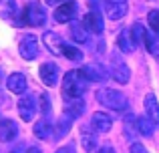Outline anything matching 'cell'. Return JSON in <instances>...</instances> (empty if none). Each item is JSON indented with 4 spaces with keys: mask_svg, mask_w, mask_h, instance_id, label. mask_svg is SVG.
Instances as JSON below:
<instances>
[{
    "mask_svg": "<svg viewBox=\"0 0 159 153\" xmlns=\"http://www.w3.org/2000/svg\"><path fill=\"white\" fill-rule=\"evenodd\" d=\"M18 51H20V56L24 61H32L39 56V38L34 34H24L20 38V44H18Z\"/></svg>",
    "mask_w": 159,
    "mask_h": 153,
    "instance_id": "5",
    "label": "cell"
},
{
    "mask_svg": "<svg viewBox=\"0 0 159 153\" xmlns=\"http://www.w3.org/2000/svg\"><path fill=\"white\" fill-rule=\"evenodd\" d=\"M6 87L10 93H16V95H22L26 91V77L22 73H12L10 77L6 79Z\"/></svg>",
    "mask_w": 159,
    "mask_h": 153,
    "instance_id": "16",
    "label": "cell"
},
{
    "mask_svg": "<svg viewBox=\"0 0 159 153\" xmlns=\"http://www.w3.org/2000/svg\"><path fill=\"white\" fill-rule=\"evenodd\" d=\"M24 153H43V151H40L39 147H34V145H32V147H28V149L24 151Z\"/></svg>",
    "mask_w": 159,
    "mask_h": 153,
    "instance_id": "32",
    "label": "cell"
},
{
    "mask_svg": "<svg viewBox=\"0 0 159 153\" xmlns=\"http://www.w3.org/2000/svg\"><path fill=\"white\" fill-rule=\"evenodd\" d=\"M103 8H105L107 16L111 20H121L129 10L127 0H103Z\"/></svg>",
    "mask_w": 159,
    "mask_h": 153,
    "instance_id": "7",
    "label": "cell"
},
{
    "mask_svg": "<svg viewBox=\"0 0 159 153\" xmlns=\"http://www.w3.org/2000/svg\"><path fill=\"white\" fill-rule=\"evenodd\" d=\"M153 121L145 115V117H137V121H135V129H137V133L139 135H143V137H149V135L153 133Z\"/></svg>",
    "mask_w": 159,
    "mask_h": 153,
    "instance_id": "23",
    "label": "cell"
},
{
    "mask_svg": "<svg viewBox=\"0 0 159 153\" xmlns=\"http://www.w3.org/2000/svg\"><path fill=\"white\" fill-rule=\"evenodd\" d=\"M85 26L89 28L91 32H95V34H101L103 32V28H105V24H103V16H101V12L99 10H91L89 14L85 16Z\"/></svg>",
    "mask_w": 159,
    "mask_h": 153,
    "instance_id": "15",
    "label": "cell"
},
{
    "mask_svg": "<svg viewBox=\"0 0 159 153\" xmlns=\"http://www.w3.org/2000/svg\"><path fill=\"white\" fill-rule=\"evenodd\" d=\"M43 43H44V47L48 48V52L54 56H61L62 55V47H65V43L61 40V36L57 34V32H51V30H47L43 34Z\"/></svg>",
    "mask_w": 159,
    "mask_h": 153,
    "instance_id": "12",
    "label": "cell"
},
{
    "mask_svg": "<svg viewBox=\"0 0 159 153\" xmlns=\"http://www.w3.org/2000/svg\"><path fill=\"white\" fill-rule=\"evenodd\" d=\"M70 36L75 43H87L89 40V28L85 22H70Z\"/></svg>",
    "mask_w": 159,
    "mask_h": 153,
    "instance_id": "21",
    "label": "cell"
},
{
    "mask_svg": "<svg viewBox=\"0 0 159 153\" xmlns=\"http://www.w3.org/2000/svg\"><path fill=\"white\" fill-rule=\"evenodd\" d=\"M0 85H2V69H0Z\"/></svg>",
    "mask_w": 159,
    "mask_h": 153,
    "instance_id": "34",
    "label": "cell"
},
{
    "mask_svg": "<svg viewBox=\"0 0 159 153\" xmlns=\"http://www.w3.org/2000/svg\"><path fill=\"white\" fill-rule=\"evenodd\" d=\"M111 77L121 85L129 83V79H131V71L119 55H111Z\"/></svg>",
    "mask_w": 159,
    "mask_h": 153,
    "instance_id": "4",
    "label": "cell"
},
{
    "mask_svg": "<svg viewBox=\"0 0 159 153\" xmlns=\"http://www.w3.org/2000/svg\"><path fill=\"white\" fill-rule=\"evenodd\" d=\"M18 16V6L14 0H0V18L4 20H16Z\"/></svg>",
    "mask_w": 159,
    "mask_h": 153,
    "instance_id": "20",
    "label": "cell"
},
{
    "mask_svg": "<svg viewBox=\"0 0 159 153\" xmlns=\"http://www.w3.org/2000/svg\"><path fill=\"white\" fill-rule=\"evenodd\" d=\"M36 111H39V105H36V99L32 97V95H22L18 101V115L22 121L30 123L32 119H34Z\"/></svg>",
    "mask_w": 159,
    "mask_h": 153,
    "instance_id": "6",
    "label": "cell"
},
{
    "mask_svg": "<svg viewBox=\"0 0 159 153\" xmlns=\"http://www.w3.org/2000/svg\"><path fill=\"white\" fill-rule=\"evenodd\" d=\"M97 101L101 103L103 107L113 109V111H117V113L129 111V99L125 97L121 91H115V89H101V91H97Z\"/></svg>",
    "mask_w": 159,
    "mask_h": 153,
    "instance_id": "2",
    "label": "cell"
},
{
    "mask_svg": "<svg viewBox=\"0 0 159 153\" xmlns=\"http://www.w3.org/2000/svg\"><path fill=\"white\" fill-rule=\"evenodd\" d=\"M39 75H40V81H43L47 87H54L58 83L61 73H58V67L54 63H43L40 69H39Z\"/></svg>",
    "mask_w": 159,
    "mask_h": 153,
    "instance_id": "10",
    "label": "cell"
},
{
    "mask_svg": "<svg viewBox=\"0 0 159 153\" xmlns=\"http://www.w3.org/2000/svg\"><path fill=\"white\" fill-rule=\"evenodd\" d=\"M81 145L85 151H95L97 149V131L93 129V125L81 127Z\"/></svg>",
    "mask_w": 159,
    "mask_h": 153,
    "instance_id": "13",
    "label": "cell"
},
{
    "mask_svg": "<svg viewBox=\"0 0 159 153\" xmlns=\"http://www.w3.org/2000/svg\"><path fill=\"white\" fill-rule=\"evenodd\" d=\"M117 47H119V51L125 52V55H129V52H133L137 48V43H135V38H133V32H131L129 26L119 32V36H117Z\"/></svg>",
    "mask_w": 159,
    "mask_h": 153,
    "instance_id": "11",
    "label": "cell"
},
{
    "mask_svg": "<svg viewBox=\"0 0 159 153\" xmlns=\"http://www.w3.org/2000/svg\"><path fill=\"white\" fill-rule=\"evenodd\" d=\"M77 2L75 0H65L61 6L54 10V20L57 22H70V20L77 16Z\"/></svg>",
    "mask_w": 159,
    "mask_h": 153,
    "instance_id": "9",
    "label": "cell"
},
{
    "mask_svg": "<svg viewBox=\"0 0 159 153\" xmlns=\"http://www.w3.org/2000/svg\"><path fill=\"white\" fill-rule=\"evenodd\" d=\"M131 153H147V151H145V147L141 145V143H133V145H131Z\"/></svg>",
    "mask_w": 159,
    "mask_h": 153,
    "instance_id": "30",
    "label": "cell"
},
{
    "mask_svg": "<svg viewBox=\"0 0 159 153\" xmlns=\"http://www.w3.org/2000/svg\"><path fill=\"white\" fill-rule=\"evenodd\" d=\"M81 73L89 79V83L91 81H93V83H105L107 79H109L107 69L103 67L101 63H89V65H85V67L81 69Z\"/></svg>",
    "mask_w": 159,
    "mask_h": 153,
    "instance_id": "8",
    "label": "cell"
},
{
    "mask_svg": "<svg viewBox=\"0 0 159 153\" xmlns=\"http://www.w3.org/2000/svg\"><path fill=\"white\" fill-rule=\"evenodd\" d=\"M147 22H149V26H151L153 30L159 34V10H151V12H149Z\"/></svg>",
    "mask_w": 159,
    "mask_h": 153,
    "instance_id": "28",
    "label": "cell"
},
{
    "mask_svg": "<svg viewBox=\"0 0 159 153\" xmlns=\"http://www.w3.org/2000/svg\"><path fill=\"white\" fill-rule=\"evenodd\" d=\"M62 55H65L69 61H73V63H81V61H83L81 48L73 47V44H66V43H65V47H62Z\"/></svg>",
    "mask_w": 159,
    "mask_h": 153,
    "instance_id": "25",
    "label": "cell"
},
{
    "mask_svg": "<svg viewBox=\"0 0 159 153\" xmlns=\"http://www.w3.org/2000/svg\"><path fill=\"white\" fill-rule=\"evenodd\" d=\"M32 131H34V135L39 139H48L52 135V127H51V123L47 121V117L39 119V121L32 125Z\"/></svg>",
    "mask_w": 159,
    "mask_h": 153,
    "instance_id": "22",
    "label": "cell"
},
{
    "mask_svg": "<svg viewBox=\"0 0 159 153\" xmlns=\"http://www.w3.org/2000/svg\"><path fill=\"white\" fill-rule=\"evenodd\" d=\"M145 115L153 121V125L159 127V105H157V99L153 93H149L145 97Z\"/></svg>",
    "mask_w": 159,
    "mask_h": 153,
    "instance_id": "18",
    "label": "cell"
},
{
    "mask_svg": "<svg viewBox=\"0 0 159 153\" xmlns=\"http://www.w3.org/2000/svg\"><path fill=\"white\" fill-rule=\"evenodd\" d=\"M89 79L81 71H69L62 77V97L65 99H79L87 93Z\"/></svg>",
    "mask_w": 159,
    "mask_h": 153,
    "instance_id": "1",
    "label": "cell"
},
{
    "mask_svg": "<svg viewBox=\"0 0 159 153\" xmlns=\"http://www.w3.org/2000/svg\"><path fill=\"white\" fill-rule=\"evenodd\" d=\"M44 2H47L48 6H54V4H58V2H65V0H44Z\"/></svg>",
    "mask_w": 159,
    "mask_h": 153,
    "instance_id": "33",
    "label": "cell"
},
{
    "mask_svg": "<svg viewBox=\"0 0 159 153\" xmlns=\"http://www.w3.org/2000/svg\"><path fill=\"white\" fill-rule=\"evenodd\" d=\"M83 113H85V101H83V97L66 99L65 113H62V115H66V117H70V119H77V117H81Z\"/></svg>",
    "mask_w": 159,
    "mask_h": 153,
    "instance_id": "17",
    "label": "cell"
},
{
    "mask_svg": "<svg viewBox=\"0 0 159 153\" xmlns=\"http://www.w3.org/2000/svg\"><path fill=\"white\" fill-rule=\"evenodd\" d=\"M16 135H18V127H16L14 121L6 119V121L0 123V141L8 143V141H14Z\"/></svg>",
    "mask_w": 159,
    "mask_h": 153,
    "instance_id": "19",
    "label": "cell"
},
{
    "mask_svg": "<svg viewBox=\"0 0 159 153\" xmlns=\"http://www.w3.org/2000/svg\"><path fill=\"white\" fill-rule=\"evenodd\" d=\"M10 153H18V149H16V151H10Z\"/></svg>",
    "mask_w": 159,
    "mask_h": 153,
    "instance_id": "35",
    "label": "cell"
},
{
    "mask_svg": "<svg viewBox=\"0 0 159 153\" xmlns=\"http://www.w3.org/2000/svg\"><path fill=\"white\" fill-rule=\"evenodd\" d=\"M131 32H133V38H135V43H137V44H143L145 32H147L143 24H141V22H135V24L131 26Z\"/></svg>",
    "mask_w": 159,
    "mask_h": 153,
    "instance_id": "26",
    "label": "cell"
},
{
    "mask_svg": "<svg viewBox=\"0 0 159 153\" xmlns=\"http://www.w3.org/2000/svg\"><path fill=\"white\" fill-rule=\"evenodd\" d=\"M91 125H93V129L97 131V133H107L113 125V119L109 117L107 113H103V111H97V113H93V117H91Z\"/></svg>",
    "mask_w": 159,
    "mask_h": 153,
    "instance_id": "14",
    "label": "cell"
},
{
    "mask_svg": "<svg viewBox=\"0 0 159 153\" xmlns=\"http://www.w3.org/2000/svg\"><path fill=\"white\" fill-rule=\"evenodd\" d=\"M70 121H73L70 117L62 115V117L58 119V123L54 125V127H57V131H54V137H57V139H62V137H65V135L70 131Z\"/></svg>",
    "mask_w": 159,
    "mask_h": 153,
    "instance_id": "24",
    "label": "cell"
},
{
    "mask_svg": "<svg viewBox=\"0 0 159 153\" xmlns=\"http://www.w3.org/2000/svg\"><path fill=\"white\" fill-rule=\"evenodd\" d=\"M97 153H117L115 149H113V147L111 145H107V147H101V149H99Z\"/></svg>",
    "mask_w": 159,
    "mask_h": 153,
    "instance_id": "31",
    "label": "cell"
},
{
    "mask_svg": "<svg viewBox=\"0 0 159 153\" xmlns=\"http://www.w3.org/2000/svg\"><path fill=\"white\" fill-rule=\"evenodd\" d=\"M54 153H77V147H75V143H69L65 147H58Z\"/></svg>",
    "mask_w": 159,
    "mask_h": 153,
    "instance_id": "29",
    "label": "cell"
},
{
    "mask_svg": "<svg viewBox=\"0 0 159 153\" xmlns=\"http://www.w3.org/2000/svg\"><path fill=\"white\" fill-rule=\"evenodd\" d=\"M40 107H39V111L43 113V117H48L51 115V99H48V95H40Z\"/></svg>",
    "mask_w": 159,
    "mask_h": 153,
    "instance_id": "27",
    "label": "cell"
},
{
    "mask_svg": "<svg viewBox=\"0 0 159 153\" xmlns=\"http://www.w3.org/2000/svg\"><path fill=\"white\" fill-rule=\"evenodd\" d=\"M24 22L30 24V26H43L44 20H47V12H44V6L40 2H30L26 8H24Z\"/></svg>",
    "mask_w": 159,
    "mask_h": 153,
    "instance_id": "3",
    "label": "cell"
}]
</instances>
